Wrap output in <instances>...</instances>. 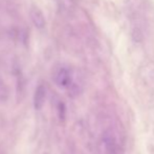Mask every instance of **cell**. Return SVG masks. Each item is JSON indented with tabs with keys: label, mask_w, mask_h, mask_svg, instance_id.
Segmentation results:
<instances>
[{
	"label": "cell",
	"mask_w": 154,
	"mask_h": 154,
	"mask_svg": "<svg viewBox=\"0 0 154 154\" xmlns=\"http://www.w3.org/2000/svg\"><path fill=\"white\" fill-rule=\"evenodd\" d=\"M53 79L56 85L62 89L73 90V88H77L72 70L65 65H60L55 69Z\"/></svg>",
	"instance_id": "1"
},
{
	"label": "cell",
	"mask_w": 154,
	"mask_h": 154,
	"mask_svg": "<svg viewBox=\"0 0 154 154\" xmlns=\"http://www.w3.org/2000/svg\"><path fill=\"white\" fill-rule=\"evenodd\" d=\"M45 97H46V89H45L44 85H39L36 89L34 95V107L36 110H40L43 107L45 102Z\"/></svg>",
	"instance_id": "2"
},
{
	"label": "cell",
	"mask_w": 154,
	"mask_h": 154,
	"mask_svg": "<svg viewBox=\"0 0 154 154\" xmlns=\"http://www.w3.org/2000/svg\"><path fill=\"white\" fill-rule=\"evenodd\" d=\"M31 20L37 29H41L45 26V18L39 8H32L31 10Z\"/></svg>",
	"instance_id": "3"
}]
</instances>
